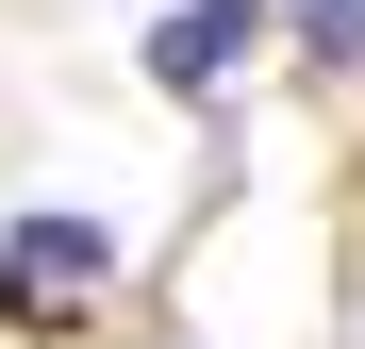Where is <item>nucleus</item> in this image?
Instances as JSON below:
<instances>
[{
	"mask_svg": "<svg viewBox=\"0 0 365 349\" xmlns=\"http://www.w3.org/2000/svg\"><path fill=\"white\" fill-rule=\"evenodd\" d=\"M250 50H266V0H166V17H150V84L166 100H216Z\"/></svg>",
	"mask_w": 365,
	"mask_h": 349,
	"instance_id": "nucleus-2",
	"label": "nucleus"
},
{
	"mask_svg": "<svg viewBox=\"0 0 365 349\" xmlns=\"http://www.w3.org/2000/svg\"><path fill=\"white\" fill-rule=\"evenodd\" d=\"M100 300H116V233H100L83 200H34V216H0V333L67 349Z\"/></svg>",
	"mask_w": 365,
	"mask_h": 349,
	"instance_id": "nucleus-1",
	"label": "nucleus"
},
{
	"mask_svg": "<svg viewBox=\"0 0 365 349\" xmlns=\"http://www.w3.org/2000/svg\"><path fill=\"white\" fill-rule=\"evenodd\" d=\"M266 17L316 50V67H365V0H266Z\"/></svg>",
	"mask_w": 365,
	"mask_h": 349,
	"instance_id": "nucleus-3",
	"label": "nucleus"
}]
</instances>
